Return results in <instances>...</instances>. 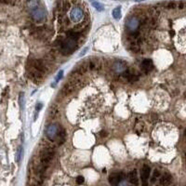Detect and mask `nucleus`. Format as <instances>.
Segmentation results:
<instances>
[{
	"mask_svg": "<svg viewBox=\"0 0 186 186\" xmlns=\"http://www.w3.org/2000/svg\"><path fill=\"white\" fill-rule=\"evenodd\" d=\"M61 52L63 53V55H70L76 50V40H74L73 38H66L64 40L61 41Z\"/></svg>",
	"mask_w": 186,
	"mask_h": 186,
	"instance_id": "nucleus-1",
	"label": "nucleus"
},
{
	"mask_svg": "<svg viewBox=\"0 0 186 186\" xmlns=\"http://www.w3.org/2000/svg\"><path fill=\"white\" fill-rule=\"evenodd\" d=\"M61 127H60L58 124H50L47 127L46 130V135L48 140H50L53 143H55V141L58 137Z\"/></svg>",
	"mask_w": 186,
	"mask_h": 186,
	"instance_id": "nucleus-2",
	"label": "nucleus"
},
{
	"mask_svg": "<svg viewBox=\"0 0 186 186\" xmlns=\"http://www.w3.org/2000/svg\"><path fill=\"white\" fill-rule=\"evenodd\" d=\"M31 12V15H32L33 19L37 21V23H43L47 19V11L43 7L39 6L37 8H34Z\"/></svg>",
	"mask_w": 186,
	"mask_h": 186,
	"instance_id": "nucleus-3",
	"label": "nucleus"
},
{
	"mask_svg": "<svg viewBox=\"0 0 186 186\" xmlns=\"http://www.w3.org/2000/svg\"><path fill=\"white\" fill-rule=\"evenodd\" d=\"M126 26L127 30L130 31L131 34H134L137 30H138L140 26V20L137 17H130V19L127 21Z\"/></svg>",
	"mask_w": 186,
	"mask_h": 186,
	"instance_id": "nucleus-4",
	"label": "nucleus"
},
{
	"mask_svg": "<svg viewBox=\"0 0 186 186\" xmlns=\"http://www.w3.org/2000/svg\"><path fill=\"white\" fill-rule=\"evenodd\" d=\"M84 17V13L83 10L80 8H74L70 12V19L73 23H79Z\"/></svg>",
	"mask_w": 186,
	"mask_h": 186,
	"instance_id": "nucleus-5",
	"label": "nucleus"
},
{
	"mask_svg": "<svg viewBox=\"0 0 186 186\" xmlns=\"http://www.w3.org/2000/svg\"><path fill=\"white\" fill-rule=\"evenodd\" d=\"M124 180L123 173H113L109 177V181L113 186H118L120 181Z\"/></svg>",
	"mask_w": 186,
	"mask_h": 186,
	"instance_id": "nucleus-6",
	"label": "nucleus"
},
{
	"mask_svg": "<svg viewBox=\"0 0 186 186\" xmlns=\"http://www.w3.org/2000/svg\"><path fill=\"white\" fill-rule=\"evenodd\" d=\"M150 173H151V169H150V167L147 166V165H144L143 167V169H141V180H143V184L144 186L147 185V180L150 177Z\"/></svg>",
	"mask_w": 186,
	"mask_h": 186,
	"instance_id": "nucleus-7",
	"label": "nucleus"
},
{
	"mask_svg": "<svg viewBox=\"0 0 186 186\" xmlns=\"http://www.w3.org/2000/svg\"><path fill=\"white\" fill-rule=\"evenodd\" d=\"M32 67L35 68L37 70H38V71H40V72H42L43 74L47 71V66L45 65V63H44L43 61H38V60H35V61H33Z\"/></svg>",
	"mask_w": 186,
	"mask_h": 186,
	"instance_id": "nucleus-8",
	"label": "nucleus"
},
{
	"mask_svg": "<svg viewBox=\"0 0 186 186\" xmlns=\"http://www.w3.org/2000/svg\"><path fill=\"white\" fill-rule=\"evenodd\" d=\"M172 177L169 173H164L160 178V183L164 186H167L171 183Z\"/></svg>",
	"mask_w": 186,
	"mask_h": 186,
	"instance_id": "nucleus-9",
	"label": "nucleus"
},
{
	"mask_svg": "<svg viewBox=\"0 0 186 186\" xmlns=\"http://www.w3.org/2000/svg\"><path fill=\"white\" fill-rule=\"evenodd\" d=\"M114 70L116 71V72H118V73H124L126 72V64L122 63V61H116V63L114 64Z\"/></svg>",
	"mask_w": 186,
	"mask_h": 186,
	"instance_id": "nucleus-10",
	"label": "nucleus"
},
{
	"mask_svg": "<svg viewBox=\"0 0 186 186\" xmlns=\"http://www.w3.org/2000/svg\"><path fill=\"white\" fill-rule=\"evenodd\" d=\"M141 67L146 72H150L153 68V61L149 59H145L143 63H141Z\"/></svg>",
	"mask_w": 186,
	"mask_h": 186,
	"instance_id": "nucleus-11",
	"label": "nucleus"
},
{
	"mask_svg": "<svg viewBox=\"0 0 186 186\" xmlns=\"http://www.w3.org/2000/svg\"><path fill=\"white\" fill-rule=\"evenodd\" d=\"M128 179H130V181L134 185H138L139 183V180H138V175H137V170L134 169L132 170L130 175H128Z\"/></svg>",
	"mask_w": 186,
	"mask_h": 186,
	"instance_id": "nucleus-12",
	"label": "nucleus"
},
{
	"mask_svg": "<svg viewBox=\"0 0 186 186\" xmlns=\"http://www.w3.org/2000/svg\"><path fill=\"white\" fill-rule=\"evenodd\" d=\"M26 6H27L28 10L30 11H32L34 8H37V7L40 6V3H39L38 0H28L27 3H26Z\"/></svg>",
	"mask_w": 186,
	"mask_h": 186,
	"instance_id": "nucleus-13",
	"label": "nucleus"
},
{
	"mask_svg": "<svg viewBox=\"0 0 186 186\" xmlns=\"http://www.w3.org/2000/svg\"><path fill=\"white\" fill-rule=\"evenodd\" d=\"M112 14H113V17H114L116 20H119V19H120V18H121V7H120V6L116 7V8L113 10Z\"/></svg>",
	"mask_w": 186,
	"mask_h": 186,
	"instance_id": "nucleus-14",
	"label": "nucleus"
},
{
	"mask_svg": "<svg viewBox=\"0 0 186 186\" xmlns=\"http://www.w3.org/2000/svg\"><path fill=\"white\" fill-rule=\"evenodd\" d=\"M58 108H57V106L56 105H52V107L50 108V117L52 118V119H54L56 116H57V114H58Z\"/></svg>",
	"mask_w": 186,
	"mask_h": 186,
	"instance_id": "nucleus-15",
	"label": "nucleus"
},
{
	"mask_svg": "<svg viewBox=\"0 0 186 186\" xmlns=\"http://www.w3.org/2000/svg\"><path fill=\"white\" fill-rule=\"evenodd\" d=\"M91 1V4H92V6L94 7L98 11H103V10H104V8H103V6L101 5V3H99V2H97V1H95V0H90Z\"/></svg>",
	"mask_w": 186,
	"mask_h": 186,
	"instance_id": "nucleus-16",
	"label": "nucleus"
},
{
	"mask_svg": "<svg viewBox=\"0 0 186 186\" xmlns=\"http://www.w3.org/2000/svg\"><path fill=\"white\" fill-rule=\"evenodd\" d=\"M178 7V4L176 1H169L167 4H165V8L167 10H175V8Z\"/></svg>",
	"mask_w": 186,
	"mask_h": 186,
	"instance_id": "nucleus-17",
	"label": "nucleus"
},
{
	"mask_svg": "<svg viewBox=\"0 0 186 186\" xmlns=\"http://www.w3.org/2000/svg\"><path fill=\"white\" fill-rule=\"evenodd\" d=\"M79 37H80V34H79V33H77V32H70V33H68V37L73 38V39H74V40H77Z\"/></svg>",
	"mask_w": 186,
	"mask_h": 186,
	"instance_id": "nucleus-18",
	"label": "nucleus"
},
{
	"mask_svg": "<svg viewBox=\"0 0 186 186\" xmlns=\"http://www.w3.org/2000/svg\"><path fill=\"white\" fill-rule=\"evenodd\" d=\"M159 171L157 170V169H156L154 171V173H153V176H152V178H151V181L152 183H154L157 179H158V177H159Z\"/></svg>",
	"mask_w": 186,
	"mask_h": 186,
	"instance_id": "nucleus-19",
	"label": "nucleus"
},
{
	"mask_svg": "<svg viewBox=\"0 0 186 186\" xmlns=\"http://www.w3.org/2000/svg\"><path fill=\"white\" fill-rule=\"evenodd\" d=\"M21 153H23V148L19 147V149H18V151H17V154H16V160H17V162H20L21 157Z\"/></svg>",
	"mask_w": 186,
	"mask_h": 186,
	"instance_id": "nucleus-20",
	"label": "nucleus"
},
{
	"mask_svg": "<svg viewBox=\"0 0 186 186\" xmlns=\"http://www.w3.org/2000/svg\"><path fill=\"white\" fill-rule=\"evenodd\" d=\"M84 181H85V179H84L83 176H78L77 178H76V183H77L78 184L84 183Z\"/></svg>",
	"mask_w": 186,
	"mask_h": 186,
	"instance_id": "nucleus-21",
	"label": "nucleus"
},
{
	"mask_svg": "<svg viewBox=\"0 0 186 186\" xmlns=\"http://www.w3.org/2000/svg\"><path fill=\"white\" fill-rule=\"evenodd\" d=\"M63 71H60L59 74H58V76H57V77H56V81H59L60 79L61 78V76H63Z\"/></svg>",
	"mask_w": 186,
	"mask_h": 186,
	"instance_id": "nucleus-22",
	"label": "nucleus"
},
{
	"mask_svg": "<svg viewBox=\"0 0 186 186\" xmlns=\"http://www.w3.org/2000/svg\"><path fill=\"white\" fill-rule=\"evenodd\" d=\"M42 106H43V104H42L41 103H37V107H35V110H37V112H38V111H40V110L42 109Z\"/></svg>",
	"mask_w": 186,
	"mask_h": 186,
	"instance_id": "nucleus-23",
	"label": "nucleus"
},
{
	"mask_svg": "<svg viewBox=\"0 0 186 186\" xmlns=\"http://www.w3.org/2000/svg\"><path fill=\"white\" fill-rule=\"evenodd\" d=\"M184 7H185V4L181 1V2H180L179 3V5H178V8H180V10H183V8H184Z\"/></svg>",
	"mask_w": 186,
	"mask_h": 186,
	"instance_id": "nucleus-24",
	"label": "nucleus"
},
{
	"mask_svg": "<svg viewBox=\"0 0 186 186\" xmlns=\"http://www.w3.org/2000/svg\"><path fill=\"white\" fill-rule=\"evenodd\" d=\"M118 186H128V185H127V181L123 180H121V181H120V183H119V185H118Z\"/></svg>",
	"mask_w": 186,
	"mask_h": 186,
	"instance_id": "nucleus-25",
	"label": "nucleus"
},
{
	"mask_svg": "<svg viewBox=\"0 0 186 186\" xmlns=\"http://www.w3.org/2000/svg\"><path fill=\"white\" fill-rule=\"evenodd\" d=\"M100 135H101V137H103H103H105L106 135H107V133H106L105 131H103H103H101V132H100Z\"/></svg>",
	"mask_w": 186,
	"mask_h": 186,
	"instance_id": "nucleus-26",
	"label": "nucleus"
},
{
	"mask_svg": "<svg viewBox=\"0 0 186 186\" xmlns=\"http://www.w3.org/2000/svg\"><path fill=\"white\" fill-rule=\"evenodd\" d=\"M12 0H0V3H10Z\"/></svg>",
	"mask_w": 186,
	"mask_h": 186,
	"instance_id": "nucleus-27",
	"label": "nucleus"
},
{
	"mask_svg": "<svg viewBox=\"0 0 186 186\" xmlns=\"http://www.w3.org/2000/svg\"><path fill=\"white\" fill-rule=\"evenodd\" d=\"M87 48H85V50H82V51H81V53H80V56H83V55H84V54H85V53L87 52Z\"/></svg>",
	"mask_w": 186,
	"mask_h": 186,
	"instance_id": "nucleus-28",
	"label": "nucleus"
},
{
	"mask_svg": "<svg viewBox=\"0 0 186 186\" xmlns=\"http://www.w3.org/2000/svg\"><path fill=\"white\" fill-rule=\"evenodd\" d=\"M136 2H141V1H144V0H135Z\"/></svg>",
	"mask_w": 186,
	"mask_h": 186,
	"instance_id": "nucleus-29",
	"label": "nucleus"
},
{
	"mask_svg": "<svg viewBox=\"0 0 186 186\" xmlns=\"http://www.w3.org/2000/svg\"><path fill=\"white\" fill-rule=\"evenodd\" d=\"M185 135H186V131H185Z\"/></svg>",
	"mask_w": 186,
	"mask_h": 186,
	"instance_id": "nucleus-30",
	"label": "nucleus"
}]
</instances>
